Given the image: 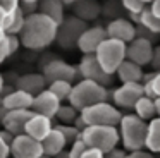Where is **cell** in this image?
Listing matches in <instances>:
<instances>
[{
  "label": "cell",
  "instance_id": "cell-18",
  "mask_svg": "<svg viewBox=\"0 0 160 158\" xmlns=\"http://www.w3.org/2000/svg\"><path fill=\"white\" fill-rule=\"evenodd\" d=\"M35 96L24 89H12L11 93L4 95V106L7 110H31Z\"/></svg>",
  "mask_w": 160,
  "mask_h": 158
},
{
  "label": "cell",
  "instance_id": "cell-36",
  "mask_svg": "<svg viewBox=\"0 0 160 158\" xmlns=\"http://www.w3.org/2000/svg\"><path fill=\"white\" fill-rule=\"evenodd\" d=\"M0 158H11V143H7L2 134H0Z\"/></svg>",
  "mask_w": 160,
  "mask_h": 158
},
{
  "label": "cell",
  "instance_id": "cell-38",
  "mask_svg": "<svg viewBox=\"0 0 160 158\" xmlns=\"http://www.w3.org/2000/svg\"><path fill=\"white\" fill-rule=\"evenodd\" d=\"M126 155H128V151L124 150V148H114V150H110L108 153H105V158H126Z\"/></svg>",
  "mask_w": 160,
  "mask_h": 158
},
{
  "label": "cell",
  "instance_id": "cell-16",
  "mask_svg": "<svg viewBox=\"0 0 160 158\" xmlns=\"http://www.w3.org/2000/svg\"><path fill=\"white\" fill-rule=\"evenodd\" d=\"M107 29V36L114 38V40H119L122 43H131L136 38V27L131 21L128 19H114L105 26Z\"/></svg>",
  "mask_w": 160,
  "mask_h": 158
},
{
  "label": "cell",
  "instance_id": "cell-45",
  "mask_svg": "<svg viewBox=\"0 0 160 158\" xmlns=\"http://www.w3.org/2000/svg\"><path fill=\"white\" fill-rule=\"evenodd\" d=\"M5 88V81H4V76L0 74V95H2V91H4Z\"/></svg>",
  "mask_w": 160,
  "mask_h": 158
},
{
  "label": "cell",
  "instance_id": "cell-23",
  "mask_svg": "<svg viewBox=\"0 0 160 158\" xmlns=\"http://www.w3.org/2000/svg\"><path fill=\"white\" fill-rule=\"evenodd\" d=\"M64 7L66 5L62 3V0H42V2H40L38 12L52 17L57 24H60L66 19V16H64Z\"/></svg>",
  "mask_w": 160,
  "mask_h": 158
},
{
  "label": "cell",
  "instance_id": "cell-46",
  "mask_svg": "<svg viewBox=\"0 0 160 158\" xmlns=\"http://www.w3.org/2000/svg\"><path fill=\"white\" fill-rule=\"evenodd\" d=\"M76 2H79V0H62L64 5H74Z\"/></svg>",
  "mask_w": 160,
  "mask_h": 158
},
{
  "label": "cell",
  "instance_id": "cell-41",
  "mask_svg": "<svg viewBox=\"0 0 160 158\" xmlns=\"http://www.w3.org/2000/svg\"><path fill=\"white\" fill-rule=\"evenodd\" d=\"M5 19H7V12L0 5V33H5Z\"/></svg>",
  "mask_w": 160,
  "mask_h": 158
},
{
  "label": "cell",
  "instance_id": "cell-25",
  "mask_svg": "<svg viewBox=\"0 0 160 158\" xmlns=\"http://www.w3.org/2000/svg\"><path fill=\"white\" fill-rule=\"evenodd\" d=\"M26 22V14L22 12V9L19 7L18 10L7 14V19H5V33L7 34H21L22 27Z\"/></svg>",
  "mask_w": 160,
  "mask_h": 158
},
{
  "label": "cell",
  "instance_id": "cell-34",
  "mask_svg": "<svg viewBox=\"0 0 160 158\" xmlns=\"http://www.w3.org/2000/svg\"><path fill=\"white\" fill-rule=\"evenodd\" d=\"M0 5L4 7L7 14H11L21 7V0H0Z\"/></svg>",
  "mask_w": 160,
  "mask_h": 158
},
{
  "label": "cell",
  "instance_id": "cell-3",
  "mask_svg": "<svg viewBox=\"0 0 160 158\" xmlns=\"http://www.w3.org/2000/svg\"><path fill=\"white\" fill-rule=\"evenodd\" d=\"M107 98H108L107 86L100 84L97 81H91V79H81V81L74 82L69 96V103L81 112L86 106H91L95 103L107 101Z\"/></svg>",
  "mask_w": 160,
  "mask_h": 158
},
{
  "label": "cell",
  "instance_id": "cell-47",
  "mask_svg": "<svg viewBox=\"0 0 160 158\" xmlns=\"http://www.w3.org/2000/svg\"><path fill=\"white\" fill-rule=\"evenodd\" d=\"M155 105H157V115L160 117V98H155Z\"/></svg>",
  "mask_w": 160,
  "mask_h": 158
},
{
  "label": "cell",
  "instance_id": "cell-28",
  "mask_svg": "<svg viewBox=\"0 0 160 158\" xmlns=\"http://www.w3.org/2000/svg\"><path fill=\"white\" fill-rule=\"evenodd\" d=\"M72 86H74V82H71V81H53L48 84V89L60 100V101H69Z\"/></svg>",
  "mask_w": 160,
  "mask_h": 158
},
{
  "label": "cell",
  "instance_id": "cell-6",
  "mask_svg": "<svg viewBox=\"0 0 160 158\" xmlns=\"http://www.w3.org/2000/svg\"><path fill=\"white\" fill-rule=\"evenodd\" d=\"M126 48H128V45L119 41V40H114V38L103 40V43L98 47V50L95 52V55H97L102 69H103L107 74L114 76L115 72H117V69L121 67V64L126 60Z\"/></svg>",
  "mask_w": 160,
  "mask_h": 158
},
{
  "label": "cell",
  "instance_id": "cell-51",
  "mask_svg": "<svg viewBox=\"0 0 160 158\" xmlns=\"http://www.w3.org/2000/svg\"><path fill=\"white\" fill-rule=\"evenodd\" d=\"M42 158H53V156H47V155H43V156Z\"/></svg>",
  "mask_w": 160,
  "mask_h": 158
},
{
  "label": "cell",
  "instance_id": "cell-48",
  "mask_svg": "<svg viewBox=\"0 0 160 158\" xmlns=\"http://www.w3.org/2000/svg\"><path fill=\"white\" fill-rule=\"evenodd\" d=\"M21 2H29V3H40L42 0H21Z\"/></svg>",
  "mask_w": 160,
  "mask_h": 158
},
{
  "label": "cell",
  "instance_id": "cell-7",
  "mask_svg": "<svg viewBox=\"0 0 160 158\" xmlns=\"http://www.w3.org/2000/svg\"><path fill=\"white\" fill-rule=\"evenodd\" d=\"M86 29V22L79 17H66L62 22L59 24V31H57V43L60 48H78V40Z\"/></svg>",
  "mask_w": 160,
  "mask_h": 158
},
{
  "label": "cell",
  "instance_id": "cell-8",
  "mask_svg": "<svg viewBox=\"0 0 160 158\" xmlns=\"http://www.w3.org/2000/svg\"><path fill=\"white\" fill-rule=\"evenodd\" d=\"M141 96H145L141 82H121V86L112 91V103L121 110H131Z\"/></svg>",
  "mask_w": 160,
  "mask_h": 158
},
{
  "label": "cell",
  "instance_id": "cell-21",
  "mask_svg": "<svg viewBox=\"0 0 160 158\" xmlns=\"http://www.w3.org/2000/svg\"><path fill=\"white\" fill-rule=\"evenodd\" d=\"M115 74H117V77L121 82H141L145 72H143L141 65H138V64H134V62L126 58L121 64V67L117 69Z\"/></svg>",
  "mask_w": 160,
  "mask_h": 158
},
{
  "label": "cell",
  "instance_id": "cell-30",
  "mask_svg": "<svg viewBox=\"0 0 160 158\" xmlns=\"http://www.w3.org/2000/svg\"><path fill=\"white\" fill-rule=\"evenodd\" d=\"M121 2H122V7H124V9L131 14L132 21H134V22H138V17H139V14L145 10L146 3L141 2V0H121Z\"/></svg>",
  "mask_w": 160,
  "mask_h": 158
},
{
  "label": "cell",
  "instance_id": "cell-33",
  "mask_svg": "<svg viewBox=\"0 0 160 158\" xmlns=\"http://www.w3.org/2000/svg\"><path fill=\"white\" fill-rule=\"evenodd\" d=\"M86 150H88L86 143H84V141L79 137V139H76L72 144H71V148H69V158H81Z\"/></svg>",
  "mask_w": 160,
  "mask_h": 158
},
{
  "label": "cell",
  "instance_id": "cell-5",
  "mask_svg": "<svg viewBox=\"0 0 160 158\" xmlns=\"http://www.w3.org/2000/svg\"><path fill=\"white\" fill-rule=\"evenodd\" d=\"M81 117L86 122V126H119L122 115L121 108L114 105L110 101H100L95 103L91 106H86L84 110H81Z\"/></svg>",
  "mask_w": 160,
  "mask_h": 158
},
{
  "label": "cell",
  "instance_id": "cell-20",
  "mask_svg": "<svg viewBox=\"0 0 160 158\" xmlns=\"http://www.w3.org/2000/svg\"><path fill=\"white\" fill-rule=\"evenodd\" d=\"M42 144H43V153H45L47 156H55V155L60 153V151L66 150L67 139L64 137V134L60 132L57 127H53V129L50 131L48 136L42 141Z\"/></svg>",
  "mask_w": 160,
  "mask_h": 158
},
{
  "label": "cell",
  "instance_id": "cell-31",
  "mask_svg": "<svg viewBox=\"0 0 160 158\" xmlns=\"http://www.w3.org/2000/svg\"><path fill=\"white\" fill-rule=\"evenodd\" d=\"M55 127L64 134V137L67 139V144H72L76 139L81 137V131L78 129L74 124H59V126H55Z\"/></svg>",
  "mask_w": 160,
  "mask_h": 158
},
{
  "label": "cell",
  "instance_id": "cell-14",
  "mask_svg": "<svg viewBox=\"0 0 160 158\" xmlns=\"http://www.w3.org/2000/svg\"><path fill=\"white\" fill-rule=\"evenodd\" d=\"M60 105H62V101L47 88V89H43L42 93H38V95L35 96L31 110L35 113H42V115H47V117H50V119H55Z\"/></svg>",
  "mask_w": 160,
  "mask_h": 158
},
{
  "label": "cell",
  "instance_id": "cell-50",
  "mask_svg": "<svg viewBox=\"0 0 160 158\" xmlns=\"http://www.w3.org/2000/svg\"><path fill=\"white\" fill-rule=\"evenodd\" d=\"M141 2H145V3H146V5H150V3H152V2H153V0H141Z\"/></svg>",
  "mask_w": 160,
  "mask_h": 158
},
{
  "label": "cell",
  "instance_id": "cell-52",
  "mask_svg": "<svg viewBox=\"0 0 160 158\" xmlns=\"http://www.w3.org/2000/svg\"><path fill=\"white\" fill-rule=\"evenodd\" d=\"M0 126H2V124H0Z\"/></svg>",
  "mask_w": 160,
  "mask_h": 158
},
{
  "label": "cell",
  "instance_id": "cell-22",
  "mask_svg": "<svg viewBox=\"0 0 160 158\" xmlns=\"http://www.w3.org/2000/svg\"><path fill=\"white\" fill-rule=\"evenodd\" d=\"M146 150L153 155H160V117L157 115L148 122V132H146Z\"/></svg>",
  "mask_w": 160,
  "mask_h": 158
},
{
  "label": "cell",
  "instance_id": "cell-29",
  "mask_svg": "<svg viewBox=\"0 0 160 158\" xmlns=\"http://www.w3.org/2000/svg\"><path fill=\"white\" fill-rule=\"evenodd\" d=\"M78 115H79V110L74 108L71 103H67V105H60L55 119L59 120L60 124H74V120L78 119Z\"/></svg>",
  "mask_w": 160,
  "mask_h": 158
},
{
  "label": "cell",
  "instance_id": "cell-15",
  "mask_svg": "<svg viewBox=\"0 0 160 158\" xmlns=\"http://www.w3.org/2000/svg\"><path fill=\"white\" fill-rule=\"evenodd\" d=\"M31 115L33 110H7L0 120V124L5 131L12 132L14 136H19V134H24L26 124L31 119Z\"/></svg>",
  "mask_w": 160,
  "mask_h": 158
},
{
  "label": "cell",
  "instance_id": "cell-32",
  "mask_svg": "<svg viewBox=\"0 0 160 158\" xmlns=\"http://www.w3.org/2000/svg\"><path fill=\"white\" fill-rule=\"evenodd\" d=\"M12 55L11 45H9V34L7 33H0V64L5 62Z\"/></svg>",
  "mask_w": 160,
  "mask_h": 158
},
{
  "label": "cell",
  "instance_id": "cell-13",
  "mask_svg": "<svg viewBox=\"0 0 160 158\" xmlns=\"http://www.w3.org/2000/svg\"><path fill=\"white\" fill-rule=\"evenodd\" d=\"M107 29L102 26H91L83 31V34L78 40V50L81 53H95L103 40H107Z\"/></svg>",
  "mask_w": 160,
  "mask_h": 158
},
{
  "label": "cell",
  "instance_id": "cell-44",
  "mask_svg": "<svg viewBox=\"0 0 160 158\" xmlns=\"http://www.w3.org/2000/svg\"><path fill=\"white\" fill-rule=\"evenodd\" d=\"M53 158H69V150H64V151H60L59 155H55Z\"/></svg>",
  "mask_w": 160,
  "mask_h": 158
},
{
  "label": "cell",
  "instance_id": "cell-9",
  "mask_svg": "<svg viewBox=\"0 0 160 158\" xmlns=\"http://www.w3.org/2000/svg\"><path fill=\"white\" fill-rule=\"evenodd\" d=\"M43 144L42 141L28 136L19 134L11 143V156L12 158H42L43 156Z\"/></svg>",
  "mask_w": 160,
  "mask_h": 158
},
{
  "label": "cell",
  "instance_id": "cell-26",
  "mask_svg": "<svg viewBox=\"0 0 160 158\" xmlns=\"http://www.w3.org/2000/svg\"><path fill=\"white\" fill-rule=\"evenodd\" d=\"M74 14L76 17L86 21V19H95L98 16V5L91 0H79V2L74 3Z\"/></svg>",
  "mask_w": 160,
  "mask_h": 158
},
{
  "label": "cell",
  "instance_id": "cell-43",
  "mask_svg": "<svg viewBox=\"0 0 160 158\" xmlns=\"http://www.w3.org/2000/svg\"><path fill=\"white\" fill-rule=\"evenodd\" d=\"M152 64L155 65V67L160 69V47H157L155 50H153V60H152Z\"/></svg>",
  "mask_w": 160,
  "mask_h": 158
},
{
  "label": "cell",
  "instance_id": "cell-35",
  "mask_svg": "<svg viewBox=\"0 0 160 158\" xmlns=\"http://www.w3.org/2000/svg\"><path fill=\"white\" fill-rule=\"evenodd\" d=\"M126 158H155V156H153L152 151L143 148V150H136V151H128Z\"/></svg>",
  "mask_w": 160,
  "mask_h": 158
},
{
  "label": "cell",
  "instance_id": "cell-27",
  "mask_svg": "<svg viewBox=\"0 0 160 158\" xmlns=\"http://www.w3.org/2000/svg\"><path fill=\"white\" fill-rule=\"evenodd\" d=\"M138 24L143 27V29L150 31V33H153V34L160 33V19L153 16V12L150 10V7H148V5H146V7H145V10H143V12L139 14V17H138Z\"/></svg>",
  "mask_w": 160,
  "mask_h": 158
},
{
  "label": "cell",
  "instance_id": "cell-40",
  "mask_svg": "<svg viewBox=\"0 0 160 158\" xmlns=\"http://www.w3.org/2000/svg\"><path fill=\"white\" fill-rule=\"evenodd\" d=\"M81 158H105V153L100 150H95V148H88Z\"/></svg>",
  "mask_w": 160,
  "mask_h": 158
},
{
  "label": "cell",
  "instance_id": "cell-12",
  "mask_svg": "<svg viewBox=\"0 0 160 158\" xmlns=\"http://www.w3.org/2000/svg\"><path fill=\"white\" fill-rule=\"evenodd\" d=\"M153 50H155V48H153L152 41H150L148 38L136 36L131 43H128V48H126V58L131 60V62H134V64H138V65H141V67H145V65L152 64Z\"/></svg>",
  "mask_w": 160,
  "mask_h": 158
},
{
  "label": "cell",
  "instance_id": "cell-24",
  "mask_svg": "<svg viewBox=\"0 0 160 158\" xmlns=\"http://www.w3.org/2000/svg\"><path fill=\"white\" fill-rule=\"evenodd\" d=\"M134 113L139 117V119L150 122L152 119L157 117V105H155V98H150V96H141L138 100V103L134 105Z\"/></svg>",
  "mask_w": 160,
  "mask_h": 158
},
{
  "label": "cell",
  "instance_id": "cell-49",
  "mask_svg": "<svg viewBox=\"0 0 160 158\" xmlns=\"http://www.w3.org/2000/svg\"><path fill=\"white\" fill-rule=\"evenodd\" d=\"M2 106H4V96L0 95V108H2Z\"/></svg>",
  "mask_w": 160,
  "mask_h": 158
},
{
  "label": "cell",
  "instance_id": "cell-37",
  "mask_svg": "<svg viewBox=\"0 0 160 158\" xmlns=\"http://www.w3.org/2000/svg\"><path fill=\"white\" fill-rule=\"evenodd\" d=\"M152 91L155 95V98H160V71L153 74L152 79Z\"/></svg>",
  "mask_w": 160,
  "mask_h": 158
},
{
  "label": "cell",
  "instance_id": "cell-11",
  "mask_svg": "<svg viewBox=\"0 0 160 158\" xmlns=\"http://www.w3.org/2000/svg\"><path fill=\"white\" fill-rule=\"evenodd\" d=\"M42 74L45 76L48 84L53 81H71V82H74L78 77V74H79V71H78V67L71 65L69 62L60 60V58H53V60L47 62V64L43 65Z\"/></svg>",
  "mask_w": 160,
  "mask_h": 158
},
{
  "label": "cell",
  "instance_id": "cell-19",
  "mask_svg": "<svg viewBox=\"0 0 160 158\" xmlns=\"http://www.w3.org/2000/svg\"><path fill=\"white\" fill-rule=\"evenodd\" d=\"M47 84L48 81L45 79L43 74H36V72H31V74H24L18 79L16 82V88L24 89V91L31 93L33 96H36L38 93H42L43 89H47Z\"/></svg>",
  "mask_w": 160,
  "mask_h": 158
},
{
  "label": "cell",
  "instance_id": "cell-1",
  "mask_svg": "<svg viewBox=\"0 0 160 158\" xmlns=\"http://www.w3.org/2000/svg\"><path fill=\"white\" fill-rule=\"evenodd\" d=\"M57 31L59 24L52 17L42 12H35L26 16V22L19 38L22 47L28 50H45L57 40Z\"/></svg>",
  "mask_w": 160,
  "mask_h": 158
},
{
  "label": "cell",
  "instance_id": "cell-2",
  "mask_svg": "<svg viewBox=\"0 0 160 158\" xmlns=\"http://www.w3.org/2000/svg\"><path fill=\"white\" fill-rule=\"evenodd\" d=\"M119 134H121V144L126 151L143 150L146 146V132H148V122L139 119L136 113H126L119 122Z\"/></svg>",
  "mask_w": 160,
  "mask_h": 158
},
{
  "label": "cell",
  "instance_id": "cell-17",
  "mask_svg": "<svg viewBox=\"0 0 160 158\" xmlns=\"http://www.w3.org/2000/svg\"><path fill=\"white\" fill-rule=\"evenodd\" d=\"M52 120L53 119H50V117H47V115H42V113H35V112H33L31 119H29L28 124H26V131H24V132L28 134V136L38 139V141H43L50 134V131L55 127Z\"/></svg>",
  "mask_w": 160,
  "mask_h": 158
},
{
  "label": "cell",
  "instance_id": "cell-42",
  "mask_svg": "<svg viewBox=\"0 0 160 158\" xmlns=\"http://www.w3.org/2000/svg\"><path fill=\"white\" fill-rule=\"evenodd\" d=\"M148 7H150V10L153 12V16L160 19V0H153V2L150 3Z\"/></svg>",
  "mask_w": 160,
  "mask_h": 158
},
{
  "label": "cell",
  "instance_id": "cell-39",
  "mask_svg": "<svg viewBox=\"0 0 160 158\" xmlns=\"http://www.w3.org/2000/svg\"><path fill=\"white\" fill-rule=\"evenodd\" d=\"M9 45H11V52L12 55L16 53V52L19 50V47H21V38L18 36V34H9Z\"/></svg>",
  "mask_w": 160,
  "mask_h": 158
},
{
  "label": "cell",
  "instance_id": "cell-4",
  "mask_svg": "<svg viewBox=\"0 0 160 158\" xmlns=\"http://www.w3.org/2000/svg\"><path fill=\"white\" fill-rule=\"evenodd\" d=\"M81 139L86 143L88 148H95L103 153L119 146L121 134L115 126H86L81 132Z\"/></svg>",
  "mask_w": 160,
  "mask_h": 158
},
{
  "label": "cell",
  "instance_id": "cell-10",
  "mask_svg": "<svg viewBox=\"0 0 160 158\" xmlns=\"http://www.w3.org/2000/svg\"><path fill=\"white\" fill-rule=\"evenodd\" d=\"M78 71H79L81 79H91V81H97L103 86L112 84V76L102 69L95 53H84L79 65H78Z\"/></svg>",
  "mask_w": 160,
  "mask_h": 158
}]
</instances>
